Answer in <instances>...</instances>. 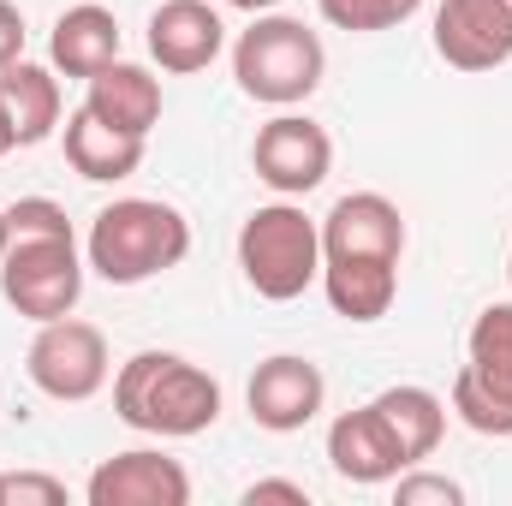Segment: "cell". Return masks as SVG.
Listing matches in <instances>:
<instances>
[{"label":"cell","instance_id":"cell-1","mask_svg":"<svg viewBox=\"0 0 512 506\" xmlns=\"http://www.w3.org/2000/svg\"><path fill=\"white\" fill-rule=\"evenodd\" d=\"M120 423L155 441H191L221 423V381L179 352H137L114 370Z\"/></svg>","mask_w":512,"mask_h":506},{"label":"cell","instance_id":"cell-11","mask_svg":"<svg viewBox=\"0 0 512 506\" xmlns=\"http://www.w3.org/2000/svg\"><path fill=\"white\" fill-rule=\"evenodd\" d=\"M399 262L405 256V215L382 191H352L322 215V262Z\"/></svg>","mask_w":512,"mask_h":506},{"label":"cell","instance_id":"cell-21","mask_svg":"<svg viewBox=\"0 0 512 506\" xmlns=\"http://www.w3.org/2000/svg\"><path fill=\"white\" fill-rule=\"evenodd\" d=\"M316 12L346 36H376V30H393V24L417 18L423 0H316Z\"/></svg>","mask_w":512,"mask_h":506},{"label":"cell","instance_id":"cell-28","mask_svg":"<svg viewBox=\"0 0 512 506\" xmlns=\"http://www.w3.org/2000/svg\"><path fill=\"white\" fill-rule=\"evenodd\" d=\"M0 256H6V209H0Z\"/></svg>","mask_w":512,"mask_h":506},{"label":"cell","instance_id":"cell-20","mask_svg":"<svg viewBox=\"0 0 512 506\" xmlns=\"http://www.w3.org/2000/svg\"><path fill=\"white\" fill-rule=\"evenodd\" d=\"M322 292L346 322H382L399 298V262H322Z\"/></svg>","mask_w":512,"mask_h":506},{"label":"cell","instance_id":"cell-23","mask_svg":"<svg viewBox=\"0 0 512 506\" xmlns=\"http://www.w3.org/2000/svg\"><path fill=\"white\" fill-rule=\"evenodd\" d=\"M393 501L399 506H423V501H441V506H459L465 501V489L453 483V477H429V471H399L393 477Z\"/></svg>","mask_w":512,"mask_h":506},{"label":"cell","instance_id":"cell-22","mask_svg":"<svg viewBox=\"0 0 512 506\" xmlns=\"http://www.w3.org/2000/svg\"><path fill=\"white\" fill-rule=\"evenodd\" d=\"M0 506H66V483L48 471H0Z\"/></svg>","mask_w":512,"mask_h":506},{"label":"cell","instance_id":"cell-3","mask_svg":"<svg viewBox=\"0 0 512 506\" xmlns=\"http://www.w3.org/2000/svg\"><path fill=\"white\" fill-rule=\"evenodd\" d=\"M322 72H328V48L304 18L256 12L251 30H239V42H233V78L262 108L310 102L322 90Z\"/></svg>","mask_w":512,"mask_h":506},{"label":"cell","instance_id":"cell-13","mask_svg":"<svg viewBox=\"0 0 512 506\" xmlns=\"http://www.w3.org/2000/svg\"><path fill=\"white\" fill-rule=\"evenodd\" d=\"M227 48V24L209 0H161L149 12V60L173 78L209 72Z\"/></svg>","mask_w":512,"mask_h":506},{"label":"cell","instance_id":"cell-9","mask_svg":"<svg viewBox=\"0 0 512 506\" xmlns=\"http://www.w3.org/2000/svg\"><path fill=\"white\" fill-rule=\"evenodd\" d=\"M322 399H328V381L310 358L298 352H274L256 364L251 387H245V405H251V423L268 435H298L322 417Z\"/></svg>","mask_w":512,"mask_h":506},{"label":"cell","instance_id":"cell-24","mask_svg":"<svg viewBox=\"0 0 512 506\" xmlns=\"http://www.w3.org/2000/svg\"><path fill=\"white\" fill-rule=\"evenodd\" d=\"M24 12L12 6V0H0V72L12 66V60H24Z\"/></svg>","mask_w":512,"mask_h":506},{"label":"cell","instance_id":"cell-4","mask_svg":"<svg viewBox=\"0 0 512 506\" xmlns=\"http://www.w3.org/2000/svg\"><path fill=\"white\" fill-rule=\"evenodd\" d=\"M239 268L268 304L304 298L322 280V221H310L292 197L251 209L239 227Z\"/></svg>","mask_w":512,"mask_h":506},{"label":"cell","instance_id":"cell-8","mask_svg":"<svg viewBox=\"0 0 512 506\" xmlns=\"http://www.w3.org/2000/svg\"><path fill=\"white\" fill-rule=\"evenodd\" d=\"M251 167L274 197H310V191L334 173V137L316 126L310 114L280 108L268 126L256 131Z\"/></svg>","mask_w":512,"mask_h":506},{"label":"cell","instance_id":"cell-15","mask_svg":"<svg viewBox=\"0 0 512 506\" xmlns=\"http://www.w3.org/2000/svg\"><path fill=\"white\" fill-rule=\"evenodd\" d=\"M120 60V18L96 0H78L54 18V36H48V66L66 72V78H96L102 66Z\"/></svg>","mask_w":512,"mask_h":506},{"label":"cell","instance_id":"cell-27","mask_svg":"<svg viewBox=\"0 0 512 506\" xmlns=\"http://www.w3.org/2000/svg\"><path fill=\"white\" fill-rule=\"evenodd\" d=\"M18 149V137H12V120H6V108H0V155H12Z\"/></svg>","mask_w":512,"mask_h":506},{"label":"cell","instance_id":"cell-6","mask_svg":"<svg viewBox=\"0 0 512 506\" xmlns=\"http://www.w3.org/2000/svg\"><path fill=\"white\" fill-rule=\"evenodd\" d=\"M84 251L78 233H36V239H6L0 256V298L24 322H54L72 316L84 298Z\"/></svg>","mask_w":512,"mask_h":506},{"label":"cell","instance_id":"cell-17","mask_svg":"<svg viewBox=\"0 0 512 506\" xmlns=\"http://www.w3.org/2000/svg\"><path fill=\"white\" fill-rule=\"evenodd\" d=\"M84 108H90L96 120H108V126L131 131V137H149V131L161 126V78H155L149 66L114 60V66H102V72L90 78Z\"/></svg>","mask_w":512,"mask_h":506},{"label":"cell","instance_id":"cell-25","mask_svg":"<svg viewBox=\"0 0 512 506\" xmlns=\"http://www.w3.org/2000/svg\"><path fill=\"white\" fill-rule=\"evenodd\" d=\"M262 501H286V506H310V489L304 483H286V477H262L245 489V506H262Z\"/></svg>","mask_w":512,"mask_h":506},{"label":"cell","instance_id":"cell-18","mask_svg":"<svg viewBox=\"0 0 512 506\" xmlns=\"http://www.w3.org/2000/svg\"><path fill=\"white\" fill-rule=\"evenodd\" d=\"M0 108H6V120H12L18 149H30V143L54 137L60 108H66V102H60V78H54V66L12 60V66L0 72Z\"/></svg>","mask_w":512,"mask_h":506},{"label":"cell","instance_id":"cell-10","mask_svg":"<svg viewBox=\"0 0 512 506\" xmlns=\"http://www.w3.org/2000/svg\"><path fill=\"white\" fill-rule=\"evenodd\" d=\"M435 54L453 72H495L512 60V0H441Z\"/></svg>","mask_w":512,"mask_h":506},{"label":"cell","instance_id":"cell-26","mask_svg":"<svg viewBox=\"0 0 512 506\" xmlns=\"http://www.w3.org/2000/svg\"><path fill=\"white\" fill-rule=\"evenodd\" d=\"M227 6H233V12H251V18H256V12H274L280 0H227Z\"/></svg>","mask_w":512,"mask_h":506},{"label":"cell","instance_id":"cell-29","mask_svg":"<svg viewBox=\"0 0 512 506\" xmlns=\"http://www.w3.org/2000/svg\"><path fill=\"white\" fill-rule=\"evenodd\" d=\"M507 280H512V256H507Z\"/></svg>","mask_w":512,"mask_h":506},{"label":"cell","instance_id":"cell-14","mask_svg":"<svg viewBox=\"0 0 512 506\" xmlns=\"http://www.w3.org/2000/svg\"><path fill=\"white\" fill-rule=\"evenodd\" d=\"M328 465H334V477H346V483H358V489H382L399 471H411L405 447L393 441V429L376 417V405L340 411V417L328 423Z\"/></svg>","mask_w":512,"mask_h":506},{"label":"cell","instance_id":"cell-16","mask_svg":"<svg viewBox=\"0 0 512 506\" xmlns=\"http://www.w3.org/2000/svg\"><path fill=\"white\" fill-rule=\"evenodd\" d=\"M60 143H66V161H72L78 179H90V185H120V179H131V173L143 167V143H149V137H131V131L96 120L90 108H78V114H66Z\"/></svg>","mask_w":512,"mask_h":506},{"label":"cell","instance_id":"cell-7","mask_svg":"<svg viewBox=\"0 0 512 506\" xmlns=\"http://www.w3.org/2000/svg\"><path fill=\"white\" fill-rule=\"evenodd\" d=\"M24 376H30L36 393H48L60 405H84L108 387L114 358H108V340H102L96 322L54 316V322H36V340L24 352Z\"/></svg>","mask_w":512,"mask_h":506},{"label":"cell","instance_id":"cell-19","mask_svg":"<svg viewBox=\"0 0 512 506\" xmlns=\"http://www.w3.org/2000/svg\"><path fill=\"white\" fill-rule=\"evenodd\" d=\"M370 405H376V417L393 429V441L405 447L411 465L435 459V447H441V435H447V399H441V393H429V387H417V381H399V387H382Z\"/></svg>","mask_w":512,"mask_h":506},{"label":"cell","instance_id":"cell-5","mask_svg":"<svg viewBox=\"0 0 512 506\" xmlns=\"http://www.w3.org/2000/svg\"><path fill=\"white\" fill-rule=\"evenodd\" d=\"M453 417L477 435H512V298L477 310L465 334V364L453 376Z\"/></svg>","mask_w":512,"mask_h":506},{"label":"cell","instance_id":"cell-12","mask_svg":"<svg viewBox=\"0 0 512 506\" xmlns=\"http://www.w3.org/2000/svg\"><path fill=\"white\" fill-rule=\"evenodd\" d=\"M84 501L90 506H185L191 501V477L161 447H126V453H114V459H102L90 471Z\"/></svg>","mask_w":512,"mask_h":506},{"label":"cell","instance_id":"cell-2","mask_svg":"<svg viewBox=\"0 0 512 506\" xmlns=\"http://www.w3.org/2000/svg\"><path fill=\"white\" fill-rule=\"evenodd\" d=\"M191 256V221L161 197H120L90 221L84 262L108 286H143Z\"/></svg>","mask_w":512,"mask_h":506}]
</instances>
